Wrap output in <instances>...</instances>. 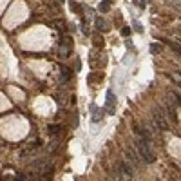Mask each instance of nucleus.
<instances>
[{
	"label": "nucleus",
	"mask_w": 181,
	"mask_h": 181,
	"mask_svg": "<svg viewBox=\"0 0 181 181\" xmlns=\"http://www.w3.org/2000/svg\"><path fill=\"white\" fill-rule=\"evenodd\" d=\"M109 9H111V4H109L107 0H105V2H101V4H100V11H103V13H105V11H109Z\"/></svg>",
	"instance_id": "nucleus-7"
},
{
	"label": "nucleus",
	"mask_w": 181,
	"mask_h": 181,
	"mask_svg": "<svg viewBox=\"0 0 181 181\" xmlns=\"http://www.w3.org/2000/svg\"><path fill=\"white\" fill-rule=\"evenodd\" d=\"M121 35H123V36H129V35H130V27H123V29H121Z\"/></svg>",
	"instance_id": "nucleus-10"
},
{
	"label": "nucleus",
	"mask_w": 181,
	"mask_h": 181,
	"mask_svg": "<svg viewBox=\"0 0 181 181\" xmlns=\"http://www.w3.org/2000/svg\"><path fill=\"white\" fill-rule=\"evenodd\" d=\"M152 120H154L156 127H158L160 130H168V121H167V116H165V112H163L161 107H154V111H152Z\"/></svg>",
	"instance_id": "nucleus-2"
},
{
	"label": "nucleus",
	"mask_w": 181,
	"mask_h": 181,
	"mask_svg": "<svg viewBox=\"0 0 181 181\" xmlns=\"http://www.w3.org/2000/svg\"><path fill=\"white\" fill-rule=\"evenodd\" d=\"M60 71H62V80L63 81H67L69 78H71V71H69L65 65H60Z\"/></svg>",
	"instance_id": "nucleus-5"
},
{
	"label": "nucleus",
	"mask_w": 181,
	"mask_h": 181,
	"mask_svg": "<svg viewBox=\"0 0 181 181\" xmlns=\"http://www.w3.org/2000/svg\"><path fill=\"white\" fill-rule=\"evenodd\" d=\"M136 149H138V152H140L141 160L145 161V163H154L156 161V152L152 150V147H150V140H145V138H140L138 143H136Z\"/></svg>",
	"instance_id": "nucleus-1"
},
{
	"label": "nucleus",
	"mask_w": 181,
	"mask_h": 181,
	"mask_svg": "<svg viewBox=\"0 0 181 181\" xmlns=\"http://www.w3.org/2000/svg\"><path fill=\"white\" fill-rule=\"evenodd\" d=\"M134 2H136L140 7H145V2H143V0H134Z\"/></svg>",
	"instance_id": "nucleus-11"
},
{
	"label": "nucleus",
	"mask_w": 181,
	"mask_h": 181,
	"mask_svg": "<svg viewBox=\"0 0 181 181\" xmlns=\"http://www.w3.org/2000/svg\"><path fill=\"white\" fill-rule=\"evenodd\" d=\"M69 47H71V38L69 36H63L60 42V56H69Z\"/></svg>",
	"instance_id": "nucleus-3"
},
{
	"label": "nucleus",
	"mask_w": 181,
	"mask_h": 181,
	"mask_svg": "<svg viewBox=\"0 0 181 181\" xmlns=\"http://www.w3.org/2000/svg\"><path fill=\"white\" fill-rule=\"evenodd\" d=\"M160 49H161V45H158V43H152V47H150V51L156 55V53H160Z\"/></svg>",
	"instance_id": "nucleus-8"
},
{
	"label": "nucleus",
	"mask_w": 181,
	"mask_h": 181,
	"mask_svg": "<svg viewBox=\"0 0 181 181\" xmlns=\"http://www.w3.org/2000/svg\"><path fill=\"white\" fill-rule=\"evenodd\" d=\"M116 103V98H114V92L109 89L107 91V111H109V114H112L114 112V109H112V105Z\"/></svg>",
	"instance_id": "nucleus-4"
},
{
	"label": "nucleus",
	"mask_w": 181,
	"mask_h": 181,
	"mask_svg": "<svg viewBox=\"0 0 181 181\" xmlns=\"http://www.w3.org/2000/svg\"><path fill=\"white\" fill-rule=\"evenodd\" d=\"M58 130H60V127H56V125H51V127H49V132H51V134H56Z\"/></svg>",
	"instance_id": "nucleus-9"
},
{
	"label": "nucleus",
	"mask_w": 181,
	"mask_h": 181,
	"mask_svg": "<svg viewBox=\"0 0 181 181\" xmlns=\"http://www.w3.org/2000/svg\"><path fill=\"white\" fill-rule=\"evenodd\" d=\"M67 94H58V96H56V101H58V103H60L62 107H65V103H67Z\"/></svg>",
	"instance_id": "nucleus-6"
}]
</instances>
